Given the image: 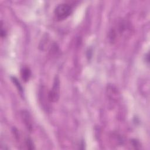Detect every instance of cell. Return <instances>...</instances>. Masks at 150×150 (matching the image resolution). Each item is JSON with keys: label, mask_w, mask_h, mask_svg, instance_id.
Masks as SVG:
<instances>
[{"label": "cell", "mask_w": 150, "mask_h": 150, "mask_svg": "<svg viewBox=\"0 0 150 150\" xmlns=\"http://www.w3.org/2000/svg\"><path fill=\"white\" fill-rule=\"evenodd\" d=\"M73 11L72 7L66 3L57 5L55 9L54 14L57 20H63L67 18Z\"/></svg>", "instance_id": "6da1fadb"}, {"label": "cell", "mask_w": 150, "mask_h": 150, "mask_svg": "<svg viewBox=\"0 0 150 150\" xmlns=\"http://www.w3.org/2000/svg\"><path fill=\"white\" fill-rule=\"evenodd\" d=\"M60 97V80L58 76H56L53 87L48 94V100L50 102H56Z\"/></svg>", "instance_id": "7a4b0ae2"}, {"label": "cell", "mask_w": 150, "mask_h": 150, "mask_svg": "<svg viewBox=\"0 0 150 150\" xmlns=\"http://www.w3.org/2000/svg\"><path fill=\"white\" fill-rule=\"evenodd\" d=\"M21 75L22 80L24 82H26L29 80L30 77H31V71H30V69L28 67H24L21 69Z\"/></svg>", "instance_id": "3957f363"}, {"label": "cell", "mask_w": 150, "mask_h": 150, "mask_svg": "<svg viewBox=\"0 0 150 150\" xmlns=\"http://www.w3.org/2000/svg\"><path fill=\"white\" fill-rule=\"evenodd\" d=\"M12 82H14V83L15 84V85L17 87V88H18V89L19 90V91L21 92H22V86H21V84H20V83H19V82L18 80V79L16 78V77H12Z\"/></svg>", "instance_id": "5b68a950"}, {"label": "cell", "mask_w": 150, "mask_h": 150, "mask_svg": "<svg viewBox=\"0 0 150 150\" xmlns=\"http://www.w3.org/2000/svg\"><path fill=\"white\" fill-rule=\"evenodd\" d=\"M26 146L28 147V149H34V145H33V142L31 140H30L29 138H28L26 140Z\"/></svg>", "instance_id": "8992f818"}, {"label": "cell", "mask_w": 150, "mask_h": 150, "mask_svg": "<svg viewBox=\"0 0 150 150\" xmlns=\"http://www.w3.org/2000/svg\"><path fill=\"white\" fill-rule=\"evenodd\" d=\"M27 113V112H26ZM26 113H25L24 111L22 113V117H23V118H24V122L25 123V124L26 126H27V128L29 130H31V129H32V124H31V122H30L31 121H30L29 120V117L28 116V114Z\"/></svg>", "instance_id": "277c9868"}]
</instances>
